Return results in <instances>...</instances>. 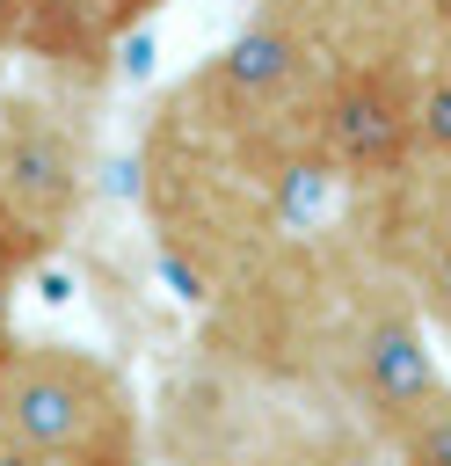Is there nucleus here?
<instances>
[{
    "label": "nucleus",
    "mask_w": 451,
    "mask_h": 466,
    "mask_svg": "<svg viewBox=\"0 0 451 466\" xmlns=\"http://www.w3.org/2000/svg\"><path fill=\"white\" fill-rule=\"evenodd\" d=\"M15 342V328H7V277H0V350Z\"/></svg>",
    "instance_id": "9d476101"
},
{
    "label": "nucleus",
    "mask_w": 451,
    "mask_h": 466,
    "mask_svg": "<svg viewBox=\"0 0 451 466\" xmlns=\"http://www.w3.org/2000/svg\"><path fill=\"white\" fill-rule=\"evenodd\" d=\"M298 73H306V44H298V29H284V22H255L247 36H233V44L218 51V87H226L233 102H247V109L284 102V95L298 87Z\"/></svg>",
    "instance_id": "20e7f679"
},
{
    "label": "nucleus",
    "mask_w": 451,
    "mask_h": 466,
    "mask_svg": "<svg viewBox=\"0 0 451 466\" xmlns=\"http://www.w3.org/2000/svg\"><path fill=\"white\" fill-rule=\"evenodd\" d=\"M415 146L436 153V160H451V73H436V80L415 87Z\"/></svg>",
    "instance_id": "0eeeda50"
},
{
    "label": "nucleus",
    "mask_w": 451,
    "mask_h": 466,
    "mask_svg": "<svg viewBox=\"0 0 451 466\" xmlns=\"http://www.w3.org/2000/svg\"><path fill=\"white\" fill-rule=\"evenodd\" d=\"M400 466H451V400L400 422Z\"/></svg>",
    "instance_id": "423d86ee"
},
{
    "label": "nucleus",
    "mask_w": 451,
    "mask_h": 466,
    "mask_svg": "<svg viewBox=\"0 0 451 466\" xmlns=\"http://www.w3.org/2000/svg\"><path fill=\"white\" fill-rule=\"evenodd\" d=\"M15 22H22V0H0V36H15Z\"/></svg>",
    "instance_id": "1a4fd4ad"
},
{
    "label": "nucleus",
    "mask_w": 451,
    "mask_h": 466,
    "mask_svg": "<svg viewBox=\"0 0 451 466\" xmlns=\"http://www.w3.org/2000/svg\"><path fill=\"white\" fill-rule=\"evenodd\" d=\"M422 306H429L436 320H451V240L422 262Z\"/></svg>",
    "instance_id": "6e6552de"
},
{
    "label": "nucleus",
    "mask_w": 451,
    "mask_h": 466,
    "mask_svg": "<svg viewBox=\"0 0 451 466\" xmlns=\"http://www.w3.org/2000/svg\"><path fill=\"white\" fill-rule=\"evenodd\" d=\"M124 437H131V408L109 364L58 342L0 350V451L44 466H109Z\"/></svg>",
    "instance_id": "f257e3e1"
},
{
    "label": "nucleus",
    "mask_w": 451,
    "mask_h": 466,
    "mask_svg": "<svg viewBox=\"0 0 451 466\" xmlns=\"http://www.w3.org/2000/svg\"><path fill=\"white\" fill-rule=\"evenodd\" d=\"M356 393L378 422H415L422 408L444 400V379H436V357H429V335L407 320V313H386L356 335Z\"/></svg>",
    "instance_id": "7ed1b4c3"
},
{
    "label": "nucleus",
    "mask_w": 451,
    "mask_h": 466,
    "mask_svg": "<svg viewBox=\"0 0 451 466\" xmlns=\"http://www.w3.org/2000/svg\"><path fill=\"white\" fill-rule=\"evenodd\" d=\"M320 131H327V153L356 175L400 167L415 146V95H400V80H386V73H356L327 95Z\"/></svg>",
    "instance_id": "f03ea898"
},
{
    "label": "nucleus",
    "mask_w": 451,
    "mask_h": 466,
    "mask_svg": "<svg viewBox=\"0 0 451 466\" xmlns=\"http://www.w3.org/2000/svg\"><path fill=\"white\" fill-rule=\"evenodd\" d=\"M7 189L22 204H65L73 197V153H65V138L44 131V124L15 131V146H7Z\"/></svg>",
    "instance_id": "39448f33"
}]
</instances>
